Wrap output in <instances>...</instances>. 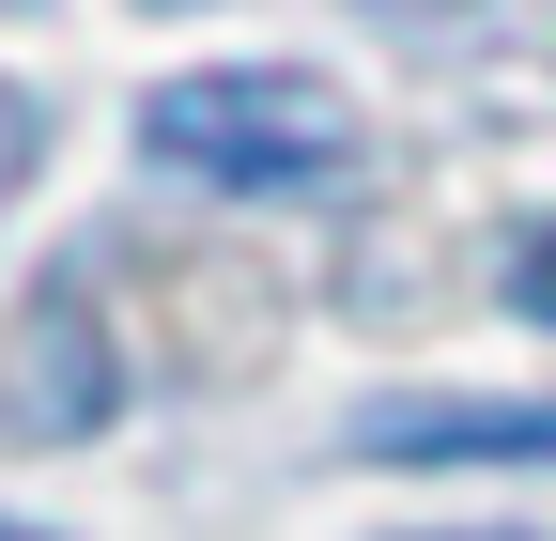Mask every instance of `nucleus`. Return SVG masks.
Listing matches in <instances>:
<instances>
[{"mask_svg": "<svg viewBox=\"0 0 556 541\" xmlns=\"http://www.w3.org/2000/svg\"><path fill=\"white\" fill-rule=\"evenodd\" d=\"M139 155L186 171V186H325L356 171V109H340V78H309V62H186V78H155V109H139Z\"/></svg>", "mask_w": 556, "mask_h": 541, "instance_id": "obj_1", "label": "nucleus"}, {"mask_svg": "<svg viewBox=\"0 0 556 541\" xmlns=\"http://www.w3.org/2000/svg\"><path fill=\"white\" fill-rule=\"evenodd\" d=\"M371 464H556V402H371Z\"/></svg>", "mask_w": 556, "mask_h": 541, "instance_id": "obj_2", "label": "nucleus"}, {"mask_svg": "<svg viewBox=\"0 0 556 541\" xmlns=\"http://www.w3.org/2000/svg\"><path fill=\"white\" fill-rule=\"evenodd\" d=\"M16 418H31V433H93V418H109V372H93V310H78V294H62V310H31Z\"/></svg>", "mask_w": 556, "mask_h": 541, "instance_id": "obj_3", "label": "nucleus"}, {"mask_svg": "<svg viewBox=\"0 0 556 541\" xmlns=\"http://www.w3.org/2000/svg\"><path fill=\"white\" fill-rule=\"evenodd\" d=\"M510 310H526V325H556V217L510 248Z\"/></svg>", "mask_w": 556, "mask_h": 541, "instance_id": "obj_4", "label": "nucleus"}, {"mask_svg": "<svg viewBox=\"0 0 556 541\" xmlns=\"http://www.w3.org/2000/svg\"><path fill=\"white\" fill-rule=\"evenodd\" d=\"M16 171H31V93L0 78V201H16Z\"/></svg>", "mask_w": 556, "mask_h": 541, "instance_id": "obj_5", "label": "nucleus"}, {"mask_svg": "<svg viewBox=\"0 0 556 541\" xmlns=\"http://www.w3.org/2000/svg\"><path fill=\"white\" fill-rule=\"evenodd\" d=\"M371 16H402V32H448V16H479V0H371Z\"/></svg>", "mask_w": 556, "mask_h": 541, "instance_id": "obj_6", "label": "nucleus"}, {"mask_svg": "<svg viewBox=\"0 0 556 541\" xmlns=\"http://www.w3.org/2000/svg\"><path fill=\"white\" fill-rule=\"evenodd\" d=\"M0 541H47V526H16V511H0Z\"/></svg>", "mask_w": 556, "mask_h": 541, "instance_id": "obj_7", "label": "nucleus"}, {"mask_svg": "<svg viewBox=\"0 0 556 541\" xmlns=\"http://www.w3.org/2000/svg\"><path fill=\"white\" fill-rule=\"evenodd\" d=\"M448 541H510V526H448Z\"/></svg>", "mask_w": 556, "mask_h": 541, "instance_id": "obj_8", "label": "nucleus"}]
</instances>
